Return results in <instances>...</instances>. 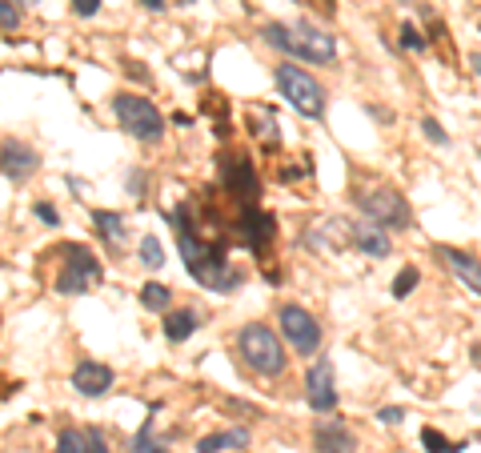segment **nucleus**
I'll return each mask as SVG.
<instances>
[{
    "instance_id": "nucleus-1",
    "label": "nucleus",
    "mask_w": 481,
    "mask_h": 453,
    "mask_svg": "<svg viewBox=\"0 0 481 453\" xmlns=\"http://www.w3.org/2000/svg\"><path fill=\"white\" fill-rule=\"evenodd\" d=\"M169 221H173V229H177V249L184 257V269H189V277L197 285H205L212 293H233L237 285L245 281V273L225 257V241H201L197 237L184 205L173 212Z\"/></svg>"
},
{
    "instance_id": "nucleus-2",
    "label": "nucleus",
    "mask_w": 481,
    "mask_h": 453,
    "mask_svg": "<svg viewBox=\"0 0 481 453\" xmlns=\"http://www.w3.org/2000/svg\"><path fill=\"white\" fill-rule=\"evenodd\" d=\"M265 44H273V49H281L285 57L293 61H309V64H329L337 61V36L317 29V24L309 21H293V24H265L261 29Z\"/></svg>"
},
{
    "instance_id": "nucleus-3",
    "label": "nucleus",
    "mask_w": 481,
    "mask_h": 453,
    "mask_svg": "<svg viewBox=\"0 0 481 453\" xmlns=\"http://www.w3.org/2000/svg\"><path fill=\"white\" fill-rule=\"evenodd\" d=\"M273 80H277V92H281L285 100H289L293 109H297L301 117H309V121H321L329 109V92L321 85L313 72H305L297 61H281L273 69Z\"/></svg>"
},
{
    "instance_id": "nucleus-4",
    "label": "nucleus",
    "mask_w": 481,
    "mask_h": 453,
    "mask_svg": "<svg viewBox=\"0 0 481 453\" xmlns=\"http://www.w3.org/2000/svg\"><path fill=\"white\" fill-rule=\"evenodd\" d=\"M237 354H240V362L261 377H281L285 365H289L281 337L269 326H257V321L237 333Z\"/></svg>"
},
{
    "instance_id": "nucleus-5",
    "label": "nucleus",
    "mask_w": 481,
    "mask_h": 453,
    "mask_svg": "<svg viewBox=\"0 0 481 453\" xmlns=\"http://www.w3.org/2000/svg\"><path fill=\"white\" fill-rule=\"evenodd\" d=\"M113 113H117V125L125 128L133 141H145V145H156L165 137V117L153 100L137 97V92H117L113 97Z\"/></svg>"
},
{
    "instance_id": "nucleus-6",
    "label": "nucleus",
    "mask_w": 481,
    "mask_h": 453,
    "mask_svg": "<svg viewBox=\"0 0 481 453\" xmlns=\"http://www.w3.org/2000/svg\"><path fill=\"white\" fill-rule=\"evenodd\" d=\"M357 209L365 212V221H373V225H382L385 233L390 229H410L413 225V212H410V201L401 197L397 189H390V184H377V189H365L357 197Z\"/></svg>"
},
{
    "instance_id": "nucleus-7",
    "label": "nucleus",
    "mask_w": 481,
    "mask_h": 453,
    "mask_svg": "<svg viewBox=\"0 0 481 453\" xmlns=\"http://www.w3.org/2000/svg\"><path fill=\"white\" fill-rule=\"evenodd\" d=\"M64 265L57 273V293L61 297H80V293H89L92 285L100 281V261L97 253L85 245H64Z\"/></svg>"
},
{
    "instance_id": "nucleus-8",
    "label": "nucleus",
    "mask_w": 481,
    "mask_h": 453,
    "mask_svg": "<svg viewBox=\"0 0 481 453\" xmlns=\"http://www.w3.org/2000/svg\"><path fill=\"white\" fill-rule=\"evenodd\" d=\"M281 337L289 341V349L297 357H313L321 349V326L305 305H281Z\"/></svg>"
},
{
    "instance_id": "nucleus-9",
    "label": "nucleus",
    "mask_w": 481,
    "mask_h": 453,
    "mask_svg": "<svg viewBox=\"0 0 481 453\" xmlns=\"http://www.w3.org/2000/svg\"><path fill=\"white\" fill-rule=\"evenodd\" d=\"M305 401H309L313 413H333L337 410V377H333V362L329 357H317L305 373Z\"/></svg>"
},
{
    "instance_id": "nucleus-10",
    "label": "nucleus",
    "mask_w": 481,
    "mask_h": 453,
    "mask_svg": "<svg viewBox=\"0 0 481 453\" xmlns=\"http://www.w3.org/2000/svg\"><path fill=\"white\" fill-rule=\"evenodd\" d=\"M277 237V217L257 205H240V221H237V241L253 253H265L269 241Z\"/></svg>"
},
{
    "instance_id": "nucleus-11",
    "label": "nucleus",
    "mask_w": 481,
    "mask_h": 453,
    "mask_svg": "<svg viewBox=\"0 0 481 453\" xmlns=\"http://www.w3.org/2000/svg\"><path fill=\"white\" fill-rule=\"evenodd\" d=\"M36 169H41V156H36V149H29L24 141H5V145H0V173H5L8 181L24 184Z\"/></svg>"
},
{
    "instance_id": "nucleus-12",
    "label": "nucleus",
    "mask_w": 481,
    "mask_h": 453,
    "mask_svg": "<svg viewBox=\"0 0 481 453\" xmlns=\"http://www.w3.org/2000/svg\"><path fill=\"white\" fill-rule=\"evenodd\" d=\"M313 453H357V433L341 418L313 425Z\"/></svg>"
},
{
    "instance_id": "nucleus-13",
    "label": "nucleus",
    "mask_w": 481,
    "mask_h": 453,
    "mask_svg": "<svg viewBox=\"0 0 481 453\" xmlns=\"http://www.w3.org/2000/svg\"><path fill=\"white\" fill-rule=\"evenodd\" d=\"M433 257H438V261L446 265V269L457 277L469 293H477V297H481V261L474 253H461V249H453V245H438V249H433Z\"/></svg>"
},
{
    "instance_id": "nucleus-14",
    "label": "nucleus",
    "mask_w": 481,
    "mask_h": 453,
    "mask_svg": "<svg viewBox=\"0 0 481 453\" xmlns=\"http://www.w3.org/2000/svg\"><path fill=\"white\" fill-rule=\"evenodd\" d=\"M349 245L365 257H390L393 253L390 233H385L382 225H373V221H357V225H349Z\"/></svg>"
},
{
    "instance_id": "nucleus-15",
    "label": "nucleus",
    "mask_w": 481,
    "mask_h": 453,
    "mask_svg": "<svg viewBox=\"0 0 481 453\" xmlns=\"http://www.w3.org/2000/svg\"><path fill=\"white\" fill-rule=\"evenodd\" d=\"M72 390H77L80 397H100L113 390V369H108L105 362H80L77 369H72Z\"/></svg>"
},
{
    "instance_id": "nucleus-16",
    "label": "nucleus",
    "mask_w": 481,
    "mask_h": 453,
    "mask_svg": "<svg viewBox=\"0 0 481 453\" xmlns=\"http://www.w3.org/2000/svg\"><path fill=\"white\" fill-rule=\"evenodd\" d=\"M57 453H108V438L92 425H80V429H64L57 438Z\"/></svg>"
},
{
    "instance_id": "nucleus-17",
    "label": "nucleus",
    "mask_w": 481,
    "mask_h": 453,
    "mask_svg": "<svg viewBox=\"0 0 481 453\" xmlns=\"http://www.w3.org/2000/svg\"><path fill=\"white\" fill-rule=\"evenodd\" d=\"M301 241L309 249H345L349 245V225L341 217H325L317 229H309Z\"/></svg>"
},
{
    "instance_id": "nucleus-18",
    "label": "nucleus",
    "mask_w": 481,
    "mask_h": 453,
    "mask_svg": "<svg viewBox=\"0 0 481 453\" xmlns=\"http://www.w3.org/2000/svg\"><path fill=\"white\" fill-rule=\"evenodd\" d=\"M197 329H201L197 309H177V313H169V317H165V337H169L173 345H181V341H189Z\"/></svg>"
},
{
    "instance_id": "nucleus-19",
    "label": "nucleus",
    "mask_w": 481,
    "mask_h": 453,
    "mask_svg": "<svg viewBox=\"0 0 481 453\" xmlns=\"http://www.w3.org/2000/svg\"><path fill=\"white\" fill-rule=\"evenodd\" d=\"M249 446V429H225V433H209V438L197 441V453H225V449H245Z\"/></svg>"
},
{
    "instance_id": "nucleus-20",
    "label": "nucleus",
    "mask_w": 481,
    "mask_h": 453,
    "mask_svg": "<svg viewBox=\"0 0 481 453\" xmlns=\"http://www.w3.org/2000/svg\"><path fill=\"white\" fill-rule=\"evenodd\" d=\"M92 225H97V233L105 237V241H113V245H125V217L113 209H97L92 212Z\"/></svg>"
},
{
    "instance_id": "nucleus-21",
    "label": "nucleus",
    "mask_w": 481,
    "mask_h": 453,
    "mask_svg": "<svg viewBox=\"0 0 481 453\" xmlns=\"http://www.w3.org/2000/svg\"><path fill=\"white\" fill-rule=\"evenodd\" d=\"M137 297H141V305L149 313H169L173 309V289H169V285H161V281H145Z\"/></svg>"
},
{
    "instance_id": "nucleus-22",
    "label": "nucleus",
    "mask_w": 481,
    "mask_h": 453,
    "mask_svg": "<svg viewBox=\"0 0 481 453\" xmlns=\"http://www.w3.org/2000/svg\"><path fill=\"white\" fill-rule=\"evenodd\" d=\"M128 453H169V441H161V438H156V425H153V418L133 433V441H128Z\"/></svg>"
},
{
    "instance_id": "nucleus-23",
    "label": "nucleus",
    "mask_w": 481,
    "mask_h": 453,
    "mask_svg": "<svg viewBox=\"0 0 481 453\" xmlns=\"http://www.w3.org/2000/svg\"><path fill=\"white\" fill-rule=\"evenodd\" d=\"M421 446L429 449V453H461V449H466L461 441H449L446 433L433 429V425H429V429H421Z\"/></svg>"
},
{
    "instance_id": "nucleus-24",
    "label": "nucleus",
    "mask_w": 481,
    "mask_h": 453,
    "mask_svg": "<svg viewBox=\"0 0 481 453\" xmlns=\"http://www.w3.org/2000/svg\"><path fill=\"white\" fill-rule=\"evenodd\" d=\"M418 281H421L418 265H405V269L393 277V297H397V301H401V297H410V293L418 289Z\"/></svg>"
},
{
    "instance_id": "nucleus-25",
    "label": "nucleus",
    "mask_w": 481,
    "mask_h": 453,
    "mask_svg": "<svg viewBox=\"0 0 481 453\" xmlns=\"http://www.w3.org/2000/svg\"><path fill=\"white\" fill-rule=\"evenodd\" d=\"M253 128H257V137H261V141L277 145V117L269 113V109H257V113H253Z\"/></svg>"
},
{
    "instance_id": "nucleus-26",
    "label": "nucleus",
    "mask_w": 481,
    "mask_h": 453,
    "mask_svg": "<svg viewBox=\"0 0 481 453\" xmlns=\"http://www.w3.org/2000/svg\"><path fill=\"white\" fill-rule=\"evenodd\" d=\"M141 261L149 265V269H161V265H165V249H161L156 237H145V241H141Z\"/></svg>"
},
{
    "instance_id": "nucleus-27",
    "label": "nucleus",
    "mask_w": 481,
    "mask_h": 453,
    "mask_svg": "<svg viewBox=\"0 0 481 453\" xmlns=\"http://www.w3.org/2000/svg\"><path fill=\"white\" fill-rule=\"evenodd\" d=\"M21 29V8L13 0H0V33H16Z\"/></svg>"
},
{
    "instance_id": "nucleus-28",
    "label": "nucleus",
    "mask_w": 481,
    "mask_h": 453,
    "mask_svg": "<svg viewBox=\"0 0 481 453\" xmlns=\"http://www.w3.org/2000/svg\"><path fill=\"white\" fill-rule=\"evenodd\" d=\"M401 44L410 52H425V49H429V41L418 33V24H401Z\"/></svg>"
},
{
    "instance_id": "nucleus-29",
    "label": "nucleus",
    "mask_w": 481,
    "mask_h": 453,
    "mask_svg": "<svg viewBox=\"0 0 481 453\" xmlns=\"http://www.w3.org/2000/svg\"><path fill=\"white\" fill-rule=\"evenodd\" d=\"M421 128H425V137H429L433 145H441V149H446V145H449V133H446V128H441L438 121H433V117H425V121H421Z\"/></svg>"
},
{
    "instance_id": "nucleus-30",
    "label": "nucleus",
    "mask_w": 481,
    "mask_h": 453,
    "mask_svg": "<svg viewBox=\"0 0 481 453\" xmlns=\"http://www.w3.org/2000/svg\"><path fill=\"white\" fill-rule=\"evenodd\" d=\"M97 13H100V0H72V16H80V21H89Z\"/></svg>"
},
{
    "instance_id": "nucleus-31",
    "label": "nucleus",
    "mask_w": 481,
    "mask_h": 453,
    "mask_svg": "<svg viewBox=\"0 0 481 453\" xmlns=\"http://www.w3.org/2000/svg\"><path fill=\"white\" fill-rule=\"evenodd\" d=\"M377 421H382V425H401L405 410H401V405H385V410H377Z\"/></svg>"
},
{
    "instance_id": "nucleus-32",
    "label": "nucleus",
    "mask_w": 481,
    "mask_h": 453,
    "mask_svg": "<svg viewBox=\"0 0 481 453\" xmlns=\"http://www.w3.org/2000/svg\"><path fill=\"white\" fill-rule=\"evenodd\" d=\"M33 212H36V217H41V221H44V225H61V212H57V209H52V205H36Z\"/></svg>"
},
{
    "instance_id": "nucleus-33",
    "label": "nucleus",
    "mask_w": 481,
    "mask_h": 453,
    "mask_svg": "<svg viewBox=\"0 0 481 453\" xmlns=\"http://www.w3.org/2000/svg\"><path fill=\"white\" fill-rule=\"evenodd\" d=\"M137 5H141V8H149V13H165V8H169L165 0H137Z\"/></svg>"
},
{
    "instance_id": "nucleus-34",
    "label": "nucleus",
    "mask_w": 481,
    "mask_h": 453,
    "mask_svg": "<svg viewBox=\"0 0 481 453\" xmlns=\"http://www.w3.org/2000/svg\"><path fill=\"white\" fill-rule=\"evenodd\" d=\"M469 64H474V72L481 77V52H474V57H469Z\"/></svg>"
},
{
    "instance_id": "nucleus-35",
    "label": "nucleus",
    "mask_w": 481,
    "mask_h": 453,
    "mask_svg": "<svg viewBox=\"0 0 481 453\" xmlns=\"http://www.w3.org/2000/svg\"><path fill=\"white\" fill-rule=\"evenodd\" d=\"M321 5H325V8H329V13H333V8H337V0H321Z\"/></svg>"
},
{
    "instance_id": "nucleus-36",
    "label": "nucleus",
    "mask_w": 481,
    "mask_h": 453,
    "mask_svg": "<svg viewBox=\"0 0 481 453\" xmlns=\"http://www.w3.org/2000/svg\"><path fill=\"white\" fill-rule=\"evenodd\" d=\"M474 362H477V369H481V345L474 349Z\"/></svg>"
},
{
    "instance_id": "nucleus-37",
    "label": "nucleus",
    "mask_w": 481,
    "mask_h": 453,
    "mask_svg": "<svg viewBox=\"0 0 481 453\" xmlns=\"http://www.w3.org/2000/svg\"><path fill=\"white\" fill-rule=\"evenodd\" d=\"M184 5H197V0H177V8H184Z\"/></svg>"
},
{
    "instance_id": "nucleus-38",
    "label": "nucleus",
    "mask_w": 481,
    "mask_h": 453,
    "mask_svg": "<svg viewBox=\"0 0 481 453\" xmlns=\"http://www.w3.org/2000/svg\"><path fill=\"white\" fill-rule=\"evenodd\" d=\"M13 5H33V0H13Z\"/></svg>"
},
{
    "instance_id": "nucleus-39",
    "label": "nucleus",
    "mask_w": 481,
    "mask_h": 453,
    "mask_svg": "<svg viewBox=\"0 0 481 453\" xmlns=\"http://www.w3.org/2000/svg\"><path fill=\"white\" fill-rule=\"evenodd\" d=\"M401 5H413V0H401Z\"/></svg>"
}]
</instances>
